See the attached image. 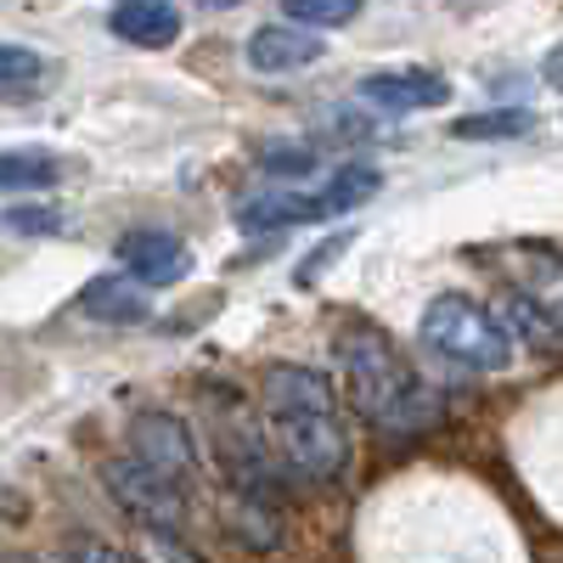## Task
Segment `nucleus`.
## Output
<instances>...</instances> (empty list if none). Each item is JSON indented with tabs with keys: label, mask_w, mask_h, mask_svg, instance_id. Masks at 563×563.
Returning <instances> with one entry per match:
<instances>
[{
	"label": "nucleus",
	"mask_w": 563,
	"mask_h": 563,
	"mask_svg": "<svg viewBox=\"0 0 563 563\" xmlns=\"http://www.w3.org/2000/svg\"><path fill=\"white\" fill-rule=\"evenodd\" d=\"M260 417L282 467H294L299 479L333 485L350 467V434H344V411L339 389L327 372L305 361H276L260 378Z\"/></svg>",
	"instance_id": "1"
},
{
	"label": "nucleus",
	"mask_w": 563,
	"mask_h": 563,
	"mask_svg": "<svg viewBox=\"0 0 563 563\" xmlns=\"http://www.w3.org/2000/svg\"><path fill=\"white\" fill-rule=\"evenodd\" d=\"M333 361H339L344 400L355 406L361 422H372V429L422 434L445 417V395L400 355V344L384 333V327L350 321L339 333V344H333Z\"/></svg>",
	"instance_id": "2"
},
{
	"label": "nucleus",
	"mask_w": 563,
	"mask_h": 563,
	"mask_svg": "<svg viewBox=\"0 0 563 563\" xmlns=\"http://www.w3.org/2000/svg\"><path fill=\"white\" fill-rule=\"evenodd\" d=\"M417 333L434 355H445L451 366H467V372H501L512 361L507 321L496 310H485L479 299H467V294H434L429 305H422Z\"/></svg>",
	"instance_id": "3"
},
{
	"label": "nucleus",
	"mask_w": 563,
	"mask_h": 563,
	"mask_svg": "<svg viewBox=\"0 0 563 563\" xmlns=\"http://www.w3.org/2000/svg\"><path fill=\"white\" fill-rule=\"evenodd\" d=\"M102 485H108V496L130 512L141 530H180V525H186V496H180V485L164 479V474H153L147 462H135V456L102 462Z\"/></svg>",
	"instance_id": "4"
},
{
	"label": "nucleus",
	"mask_w": 563,
	"mask_h": 563,
	"mask_svg": "<svg viewBox=\"0 0 563 563\" xmlns=\"http://www.w3.org/2000/svg\"><path fill=\"white\" fill-rule=\"evenodd\" d=\"M355 97L372 108V113H389V119H406V113H429V108H445L451 102V79L440 68H378L355 85Z\"/></svg>",
	"instance_id": "5"
},
{
	"label": "nucleus",
	"mask_w": 563,
	"mask_h": 563,
	"mask_svg": "<svg viewBox=\"0 0 563 563\" xmlns=\"http://www.w3.org/2000/svg\"><path fill=\"white\" fill-rule=\"evenodd\" d=\"M130 456L147 462L153 474H164L175 485L198 474V440H192V429H186L175 411H141V417H130Z\"/></svg>",
	"instance_id": "6"
},
{
	"label": "nucleus",
	"mask_w": 563,
	"mask_h": 563,
	"mask_svg": "<svg viewBox=\"0 0 563 563\" xmlns=\"http://www.w3.org/2000/svg\"><path fill=\"white\" fill-rule=\"evenodd\" d=\"M119 271L135 282V288H169L192 271V254L175 231H130L119 243Z\"/></svg>",
	"instance_id": "7"
},
{
	"label": "nucleus",
	"mask_w": 563,
	"mask_h": 563,
	"mask_svg": "<svg viewBox=\"0 0 563 563\" xmlns=\"http://www.w3.org/2000/svg\"><path fill=\"white\" fill-rule=\"evenodd\" d=\"M243 63H249L254 74H265V79H276V74H305L310 63H321V34H310V29H299V23H265V29L249 34Z\"/></svg>",
	"instance_id": "8"
},
{
	"label": "nucleus",
	"mask_w": 563,
	"mask_h": 563,
	"mask_svg": "<svg viewBox=\"0 0 563 563\" xmlns=\"http://www.w3.org/2000/svg\"><path fill=\"white\" fill-rule=\"evenodd\" d=\"M108 29L124 45H135V52H169L186 29V18H180L175 0H119L108 12Z\"/></svg>",
	"instance_id": "9"
},
{
	"label": "nucleus",
	"mask_w": 563,
	"mask_h": 563,
	"mask_svg": "<svg viewBox=\"0 0 563 563\" xmlns=\"http://www.w3.org/2000/svg\"><path fill=\"white\" fill-rule=\"evenodd\" d=\"M321 214V192H260L238 203V225L265 238V231H294V225H316Z\"/></svg>",
	"instance_id": "10"
},
{
	"label": "nucleus",
	"mask_w": 563,
	"mask_h": 563,
	"mask_svg": "<svg viewBox=\"0 0 563 563\" xmlns=\"http://www.w3.org/2000/svg\"><path fill=\"white\" fill-rule=\"evenodd\" d=\"M79 316L108 321V327H135V321L153 316V305H147V288H135L130 276H97L79 294Z\"/></svg>",
	"instance_id": "11"
},
{
	"label": "nucleus",
	"mask_w": 563,
	"mask_h": 563,
	"mask_svg": "<svg viewBox=\"0 0 563 563\" xmlns=\"http://www.w3.org/2000/svg\"><path fill=\"white\" fill-rule=\"evenodd\" d=\"M63 180L57 153L45 147H0V192H52Z\"/></svg>",
	"instance_id": "12"
},
{
	"label": "nucleus",
	"mask_w": 563,
	"mask_h": 563,
	"mask_svg": "<svg viewBox=\"0 0 563 563\" xmlns=\"http://www.w3.org/2000/svg\"><path fill=\"white\" fill-rule=\"evenodd\" d=\"M384 192V169L378 164H339L333 180L321 186V214L333 220V214H355L361 203H372Z\"/></svg>",
	"instance_id": "13"
},
{
	"label": "nucleus",
	"mask_w": 563,
	"mask_h": 563,
	"mask_svg": "<svg viewBox=\"0 0 563 563\" xmlns=\"http://www.w3.org/2000/svg\"><path fill=\"white\" fill-rule=\"evenodd\" d=\"M525 299L552 327H563V254H541V249L525 254Z\"/></svg>",
	"instance_id": "14"
},
{
	"label": "nucleus",
	"mask_w": 563,
	"mask_h": 563,
	"mask_svg": "<svg viewBox=\"0 0 563 563\" xmlns=\"http://www.w3.org/2000/svg\"><path fill=\"white\" fill-rule=\"evenodd\" d=\"M45 74H52V63H45L34 45H12V40H0V102H12V97H29V90L45 85Z\"/></svg>",
	"instance_id": "15"
},
{
	"label": "nucleus",
	"mask_w": 563,
	"mask_h": 563,
	"mask_svg": "<svg viewBox=\"0 0 563 563\" xmlns=\"http://www.w3.org/2000/svg\"><path fill=\"white\" fill-rule=\"evenodd\" d=\"M361 7H366V0H282V18L299 23V29H310V34H321V29L355 23Z\"/></svg>",
	"instance_id": "16"
},
{
	"label": "nucleus",
	"mask_w": 563,
	"mask_h": 563,
	"mask_svg": "<svg viewBox=\"0 0 563 563\" xmlns=\"http://www.w3.org/2000/svg\"><path fill=\"white\" fill-rule=\"evenodd\" d=\"M536 119L525 108H490V113H467L451 124L456 141H507V135H525Z\"/></svg>",
	"instance_id": "17"
},
{
	"label": "nucleus",
	"mask_w": 563,
	"mask_h": 563,
	"mask_svg": "<svg viewBox=\"0 0 563 563\" xmlns=\"http://www.w3.org/2000/svg\"><path fill=\"white\" fill-rule=\"evenodd\" d=\"M135 563H203L175 530H141L135 536Z\"/></svg>",
	"instance_id": "18"
},
{
	"label": "nucleus",
	"mask_w": 563,
	"mask_h": 563,
	"mask_svg": "<svg viewBox=\"0 0 563 563\" xmlns=\"http://www.w3.org/2000/svg\"><path fill=\"white\" fill-rule=\"evenodd\" d=\"M57 558H63V563H124V552L108 547V541H97V536H74V541H63Z\"/></svg>",
	"instance_id": "19"
},
{
	"label": "nucleus",
	"mask_w": 563,
	"mask_h": 563,
	"mask_svg": "<svg viewBox=\"0 0 563 563\" xmlns=\"http://www.w3.org/2000/svg\"><path fill=\"white\" fill-rule=\"evenodd\" d=\"M0 225H7V231H29V238H45V231H57L63 220L45 214V209H7V214H0Z\"/></svg>",
	"instance_id": "20"
},
{
	"label": "nucleus",
	"mask_w": 563,
	"mask_h": 563,
	"mask_svg": "<svg viewBox=\"0 0 563 563\" xmlns=\"http://www.w3.org/2000/svg\"><path fill=\"white\" fill-rule=\"evenodd\" d=\"M271 175H305L310 164H316V153H305V147H276V153H265L260 158Z\"/></svg>",
	"instance_id": "21"
},
{
	"label": "nucleus",
	"mask_w": 563,
	"mask_h": 563,
	"mask_svg": "<svg viewBox=\"0 0 563 563\" xmlns=\"http://www.w3.org/2000/svg\"><path fill=\"white\" fill-rule=\"evenodd\" d=\"M541 79H547V90H558V97H563V40L541 57Z\"/></svg>",
	"instance_id": "22"
},
{
	"label": "nucleus",
	"mask_w": 563,
	"mask_h": 563,
	"mask_svg": "<svg viewBox=\"0 0 563 563\" xmlns=\"http://www.w3.org/2000/svg\"><path fill=\"white\" fill-rule=\"evenodd\" d=\"M198 7H209V12H225V7H243V0H198Z\"/></svg>",
	"instance_id": "23"
},
{
	"label": "nucleus",
	"mask_w": 563,
	"mask_h": 563,
	"mask_svg": "<svg viewBox=\"0 0 563 563\" xmlns=\"http://www.w3.org/2000/svg\"><path fill=\"white\" fill-rule=\"evenodd\" d=\"M0 563H34V558H0Z\"/></svg>",
	"instance_id": "24"
}]
</instances>
